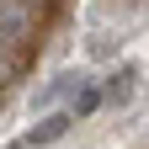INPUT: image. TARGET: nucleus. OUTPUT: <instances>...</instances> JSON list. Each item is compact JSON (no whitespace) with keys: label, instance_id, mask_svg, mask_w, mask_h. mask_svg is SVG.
<instances>
[{"label":"nucleus","instance_id":"nucleus-1","mask_svg":"<svg viewBox=\"0 0 149 149\" xmlns=\"http://www.w3.org/2000/svg\"><path fill=\"white\" fill-rule=\"evenodd\" d=\"M133 96H139V64H123V69H112L101 80V101L107 107H128Z\"/></svg>","mask_w":149,"mask_h":149},{"label":"nucleus","instance_id":"nucleus-2","mask_svg":"<svg viewBox=\"0 0 149 149\" xmlns=\"http://www.w3.org/2000/svg\"><path fill=\"white\" fill-rule=\"evenodd\" d=\"M69 123H74L69 112H48V117L37 123V128H32L22 144H11V149H43V144H53V139H64V133H69Z\"/></svg>","mask_w":149,"mask_h":149}]
</instances>
